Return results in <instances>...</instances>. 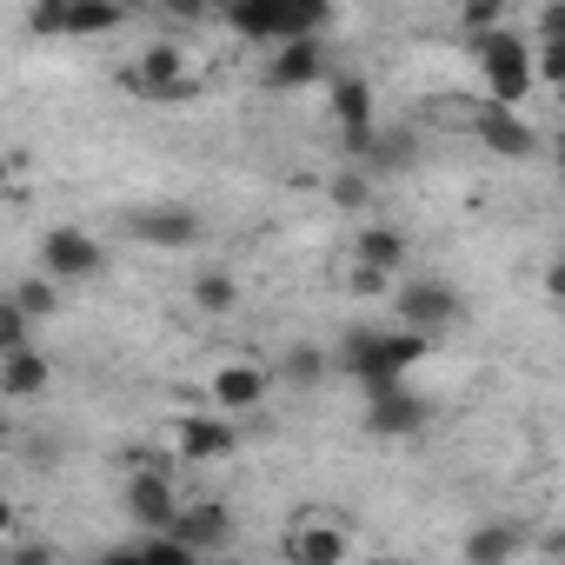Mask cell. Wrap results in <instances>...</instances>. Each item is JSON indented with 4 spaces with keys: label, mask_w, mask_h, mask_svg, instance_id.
Listing matches in <instances>:
<instances>
[{
    "label": "cell",
    "mask_w": 565,
    "mask_h": 565,
    "mask_svg": "<svg viewBox=\"0 0 565 565\" xmlns=\"http://www.w3.org/2000/svg\"><path fill=\"white\" fill-rule=\"evenodd\" d=\"M539 41H565V0H552V8L539 14Z\"/></svg>",
    "instance_id": "cell-27"
},
{
    "label": "cell",
    "mask_w": 565,
    "mask_h": 565,
    "mask_svg": "<svg viewBox=\"0 0 565 565\" xmlns=\"http://www.w3.org/2000/svg\"><path fill=\"white\" fill-rule=\"evenodd\" d=\"M545 552H552V558H565V532H552V539H545Z\"/></svg>",
    "instance_id": "cell-30"
},
{
    "label": "cell",
    "mask_w": 565,
    "mask_h": 565,
    "mask_svg": "<svg viewBox=\"0 0 565 565\" xmlns=\"http://www.w3.org/2000/svg\"><path fill=\"white\" fill-rule=\"evenodd\" d=\"M347 552H353V532L333 525V519H320V512L287 532V558H294V565H340Z\"/></svg>",
    "instance_id": "cell-12"
},
{
    "label": "cell",
    "mask_w": 565,
    "mask_h": 565,
    "mask_svg": "<svg viewBox=\"0 0 565 565\" xmlns=\"http://www.w3.org/2000/svg\"><path fill=\"white\" fill-rule=\"evenodd\" d=\"M426 347H433V333H419V327L399 320V333H353V340H347V366H353L366 386H386V380H399L406 366H419Z\"/></svg>",
    "instance_id": "cell-3"
},
{
    "label": "cell",
    "mask_w": 565,
    "mask_h": 565,
    "mask_svg": "<svg viewBox=\"0 0 565 565\" xmlns=\"http://www.w3.org/2000/svg\"><path fill=\"white\" fill-rule=\"evenodd\" d=\"M539 81L565 87V41H539Z\"/></svg>",
    "instance_id": "cell-25"
},
{
    "label": "cell",
    "mask_w": 565,
    "mask_h": 565,
    "mask_svg": "<svg viewBox=\"0 0 565 565\" xmlns=\"http://www.w3.org/2000/svg\"><path fill=\"white\" fill-rule=\"evenodd\" d=\"M193 300H200V313H233L239 307V287H233L226 273H206L200 287H193Z\"/></svg>",
    "instance_id": "cell-20"
},
{
    "label": "cell",
    "mask_w": 565,
    "mask_h": 565,
    "mask_svg": "<svg viewBox=\"0 0 565 565\" xmlns=\"http://www.w3.org/2000/svg\"><path fill=\"white\" fill-rule=\"evenodd\" d=\"M287 373H294V380H320V373H327V360H320L313 347H294V360H287Z\"/></svg>",
    "instance_id": "cell-26"
},
{
    "label": "cell",
    "mask_w": 565,
    "mask_h": 565,
    "mask_svg": "<svg viewBox=\"0 0 565 565\" xmlns=\"http://www.w3.org/2000/svg\"><path fill=\"white\" fill-rule=\"evenodd\" d=\"M472 54H479V74H486V100L499 107H519L539 81V47L505 34V28H479L472 34Z\"/></svg>",
    "instance_id": "cell-1"
},
{
    "label": "cell",
    "mask_w": 565,
    "mask_h": 565,
    "mask_svg": "<svg viewBox=\"0 0 565 565\" xmlns=\"http://www.w3.org/2000/svg\"><path fill=\"white\" fill-rule=\"evenodd\" d=\"M14 300H21L28 313H54V273L41 266L34 279H21V287H14Z\"/></svg>",
    "instance_id": "cell-22"
},
{
    "label": "cell",
    "mask_w": 565,
    "mask_h": 565,
    "mask_svg": "<svg viewBox=\"0 0 565 565\" xmlns=\"http://www.w3.org/2000/svg\"><path fill=\"white\" fill-rule=\"evenodd\" d=\"M552 160H558V173H565V134H552Z\"/></svg>",
    "instance_id": "cell-31"
},
{
    "label": "cell",
    "mask_w": 565,
    "mask_h": 565,
    "mask_svg": "<svg viewBox=\"0 0 565 565\" xmlns=\"http://www.w3.org/2000/svg\"><path fill=\"white\" fill-rule=\"evenodd\" d=\"M558 100H565V87H558Z\"/></svg>",
    "instance_id": "cell-34"
},
{
    "label": "cell",
    "mask_w": 565,
    "mask_h": 565,
    "mask_svg": "<svg viewBox=\"0 0 565 565\" xmlns=\"http://www.w3.org/2000/svg\"><path fill=\"white\" fill-rule=\"evenodd\" d=\"M266 366H253V360H226V366H213V380H206V399L220 406V413H253V406H266Z\"/></svg>",
    "instance_id": "cell-8"
},
{
    "label": "cell",
    "mask_w": 565,
    "mask_h": 565,
    "mask_svg": "<svg viewBox=\"0 0 565 565\" xmlns=\"http://www.w3.org/2000/svg\"><path fill=\"white\" fill-rule=\"evenodd\" d=\"M366 393H373V406H366V426H373V433L406 439V433H419V426H426V399H419V393H406L399 380L366 386Z\"/></svg>",
    "instance_id": "cell-11"
},
{
    "label": "cell",
    "mask_w": 565,
    "mask_h": 565,
    "mask_svg": "<svg viewBox=\"0 0 565 565\" xmlns=\"http://www.w3.org/2000/svg\"><path fill=\"white\" fill-rule=\"evenodd\" d=\"M54 386V360L34 353V347H14V353H0V393L8 399H34Z\"/></svg>",
    "instance_id": "cell-15"
},
{
    "label": "cell",
    "mask_w": 565,
    "mask_h": 565,
    "mask_svg": "<svg viewBox=\"0 0 565 565\" xmlns=\"http://www.w3.org/2000/svg\"><path fill=\"white\" fill-rule=\"evenodd\" d=\"M127 21V0H74L67 34H114Z\"/></svg>",
    "instance_id": "cell-18"
},
{
    "label": "cell",
    "mask_w": 565,
    "mask_h": 565,
    "mask_svg": "<svg viewBox=\"0 0 565 565\" xmlns=\"http://www.w3.org/2000/svg\"><path fill=\"white\" fill-rule=\"evenodd\" d=\"M327 8H333V0H239V8H226V21H233L246 41H266V47H279V41L320 34Z\"/></svg>",
    "instance_id": "cell-2"
},
{
    "label": "cell",
    "mask_w": 565,
    "mask_h": 565,
    "mask_svg": "<svg viewBox=\"0 0 565 565\" xmlns=\"http://www.w3.org/2000/svg\"><path fill=\"white\" fill-rule=\"evenodd\" d=\"M472 140H486L492 153H505V160H525L539 140H532V127L519 120V107H499V100H479V120H472Z\"/></svg>",
    "instance_id": "cell-14"
},
{
    "label": "cell",
    "mask_w": 565,
    "mask_h": 565,
    "mask_svg": "<svg viewBox=\"0 0 565 565\" xmlns=\"http://www.w3.org/2000/svg\"><path fill=\"white\" fill-rule=\"evenodd\" d=\"M519 545H525V539H519L512 525H486V532H472V539H466V552H472V558H512Z\"/></svg>",
    "instance_id": "cell-19"
},
{
    "label": "cell",
    "mask_w": 565,
    "mask_h": 565,
    "mask_svg": "<svg viewBox=\"0 0 565 565\" xmlns=\"http://www.w3.org/2000/svg\"><path fill=\"white\" fill-rule=\"evenodd\" d=\"M393 313H399L406 327H419V333H439V327L459 320V294L446 287V279H413V287L393 300Z\"/></svg>",
    "instance_id": "cell-10"
},
{
    "label": "cell",
    "mask_w": 565,
    "mask_h": 565,
    "mask_svg": "<svg viewBox=\"0 0 565 565\" xmlns=\"http://www.w3.org/2000/svg\"><path fill=\"white\" fill-rule=\"evenodd\" d=\"M41 266H47L54 279H94V273L107 266V246H100L94 233H81V226H54V233L41 239Z\"/></svg>",
    "instance_id": "cell-5"
},
{
    "label": "cell",
    "mask_w": 565,
    "mask_h": 565,
    "mask_svg": "<svg viewBox=\"0 0 565 565\" xmlns=\"http://www.w3.org/2000/svg\"><path fill=\"white\" fill-rule=\"evenodd\" d=\"M505 8L512 0H459V21H466V34H479V28H499Z\"/></svg>",
    "instance_id": "cell-23"
},
{
    "label": "cell",
    "mask_w": 565,
    "mask_h": 565,
    "mask_svg": "<svg viewBox=\"0 0 565 565\" xmlns=\"http://www.w3.org/2000/svg\"><path fill=\"white\" fill-rule=\"evenodd\" d=\"M127 233L147 239V246H193L200 239V213L193 206H134Z\"/></svg>",
    "instance_id": "cell-13"
},
{
    "label": "cell",
    "mask_w": 565,
    "mask_h": 565,
    "mask_svg": "<svg viewBox=\"0 0 565 565\" xmlns=\"http://www.w3.org/2000/svg\"><path fill=\"white\" fill-rule=\"evenodd\" d=\"M333 120H340L347 147H353L360 160H373L380 134H373V87H366V81H353V74H340V81H333Z\"/></svg>",
    "instance_id": "cell-6"
},
{
    "label": "cell",
    "mask_w": 565,
    "mask_h": 565,
    "mask_svg": "<svg viewBox=\"0 0 565 565\" xmlns=\"http://www.w3.org/2000/svg\"><path fill=\"white\" fill-rule=\"evenodd\" d=\"M333 200H340V206H360V200H366V173H340Z\"/></svg>",
    "instance_id": "cell-28"
},
{
    "label": "cell",
    "mask_w": 565,
    "mask_h": 565,
    "mask_svg": "<svg viewBox=\"0 0 565 565\" xmlns=\"http://www.w3.org/2000/svg\"><path fill=\"white\" fill-rule=\"evenodd\" d=\"M67 14H74V0H41V8H34V34H67Z\"/></svg>",
    "instance_id": "cell-24"
},
{
    "label": "cell",
    "mask_w": 565,
    "mask_h": 565,
    "mask_svg": "<svg viewBox=\"0 0 565 565\" xmlns=\"http://www.w3.org/2000/svg\"><path fill=\"white\" fill-rule=\"evenodd\" d=\"M320 74H327V47H320V34H300V41H279L273 47V61H266V87H320Z\"/></svg>",
    "instance_id": "cell-7"
},
{
    "label": "cell",
    "mask_w": 565,
    "mask_h": 565,
    "mask_svg": "<svg viewBox=\"0 0 565 565\" xmlns=\"http://www.w3.org/2000/svg\"><path fill=\"white\" fill-rule=\"evenodd\" d=\"M127 8H147V0H127Z\"/></svg>",
    "instance_id": "cell-33"
},
{
    "label": "cell",
    "mask_w": 565,
    "mask_h": 565,
    "mask_svg": "<svg viewBox=\"0 0 565 565\" xmlns=\"http://www.w3.org/2000/svg\"><path fill=\"white\" fill-rule=\"evenodd\" d=\"M28 320H34V313H28V307H21V300L8 294V307H0V353L28 347Z\"/></svg>",
    "instance_id": "cell-21"
},
{
    "label": "cell",
    "mask_w": 565,
    "mask_h": 565,
    "mask_svg": "<svg viewBox=\"0 0 565 565\" xmlns=\"http://www.w3.org/2000/svg\"><path fill=\"white\" fill-rule=\"evenodd\" d=\"M167 446H173L180 459H193V466H200V459H226V452L239 446V433H233V426L220 419V406H213V413H193V419H173V433H167Z\"/></svg>",
    "instance_id": "cell-9"
},
{
    "label": "cell",
    "mask_w": 565,
    "mask_h": 565,
    "mask_svg": "<svg viewBox=\"0 0 565 565\" xmlns=\"http://www.w3.org/2000/svg\"><path fill=\"white\" fill-rule=\"evenodd\" d=\"M120 87H127L134 100H186L200 81L186 74L180 47H167V41H160V47H147V54H140V67H127V74H120Z\"/></svg>",
    "instance_id": "cell-4"
},
{
    "label": "cell",
    "mask_w": 565,
    "mask_h": 565,
    "mask_svg": "<svg viewBox=\"0 0 565 565\" xmlns=\"http://www.w3.org/2000/svg\"><path fill=\"white\" fill-rule=\"evenodd\" d=\"M545 294L565 307V253H558V259H552V273H545Z\"/></svg>",
    "instance_id": "cell-29"
},
{
    "label": "cell",
    "mask_w": 565,
    "mask_h": 565,
    "mask_svg": "<svg viewBox=\"0 0 565 565\" xmlns=\"http://www.w3.org/2000/svg\"><path fill=\"white\" fill-rule=\"evenodd\" d=\"M173 532L193 545V558H200V552H226V545H233V519H226V505H180Z\"/></svg>",
    "instance_id": "cell-16"
},
{
    "label": "cell",
    "mask_w": 565,
    "mask_h": 565,
    "mask_svg": "<svg viewBox=\"0 0 565 565\" xmlns=\"http://www.w3.org/2000/svg\"><path fill=\"white\" fill-rule=\"evenodd\" d=\"M206 8H213V14H226V8H239V0H206Z\"/></svg>",
    "instance_id": "cell-32"
},
{
    "label": "cell",
    "mask_w": 565,
    "mask_h": 565,
    "mask_svg": "<svg viewBox=\"0 0 565 565\" xmlns=\"http://www.w3.org/2000/svg\"><path fill=\"white\" fill-rule=\"evenodd\" d=\"M353 259H373V266L393 273V266L406 259V233H399V226H360V233H353Z\"/></svg>",
    "instance_id": "cell-17"
}]
</instances>
